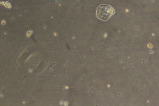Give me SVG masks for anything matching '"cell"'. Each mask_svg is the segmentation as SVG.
<instances>
[{
  "instance_id": "cell-1",
  "label": "cell",
  "mask_w": 159,
  "mask_h": 106,
  "mask_svg": "<svg viewBox=\"0 0 159 106\" xmlns=\"http://www.w3.org/2000/svg\"><path fill=\"white\" fill-rule=\"evenodd\" d=\"M113 13L114 9L110 6L106 4L99 6L96 12L98 17L103 21H107L109 17L113 16Z\"/></svg>"
}]
</instances>
